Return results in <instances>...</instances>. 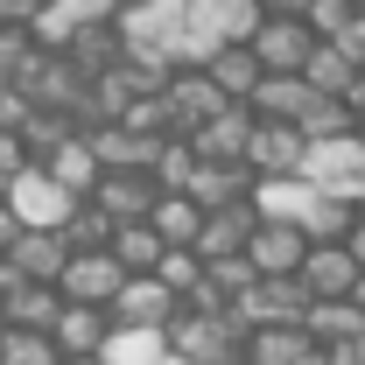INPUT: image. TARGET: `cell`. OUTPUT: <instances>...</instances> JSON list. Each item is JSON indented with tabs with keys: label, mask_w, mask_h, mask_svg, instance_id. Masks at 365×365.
<instances>
[{
	"label": "cell",
	"mask_w": 365,
	"mask_h": 365,
	"mask_svg": "<svg viewBox=\"0 0 365 365\" xmlns=\"http://www.w3.org/2000/svg\"><path fill=\"white\" fill-rule=\"evenodd\" d=\"M239 337H246V323L232 317V309H190L176 302V317L162 323V344H169V359H197V365H239Z\"/></svg>",
	"instance_id": "cell-1"
},
{
	"label": "cell",
	"mask_w": 365,
	"mask_h": 365,
	"mask_svg": "<svg viewBox=\"0 0 365 365\" xmlns=\"http://www.w3.org/2000/svg\"><path fill=\"white\" fill-rule=\"evenodd\" d=\"M0 197H7V211H14V225H21V232H63V218L78 211V197L49 176L43 162H29V169L7 182Z\"/></svg>",
	"instance_id": "cell-2"
},
{
	"label": "cell",
	"mask_w": 365,
	"mask_h": 365,
	"mask_svg": "<svg viewBox=\"0 0 365 365\" xmlns=\"http://www.w3.org/2000/svg\"><path fill=\"white\" fill-rule=\"evenodd\" d=\"M85 71L63 56V49H36L29 56V71H21V91H29V106H43V113H85Z\"/></svg>",
	"instance_id": "cell-3"
},
{
	"label": "cell",
	"mask_w": 365,
	"mask_h": 365,
	"mask_svg": "<svg viewBox=\"0 0 365 365\" xmlns=\"http://www.w3.org/2000/svg\"><path fill=\"white\" fill-rule=\"evenodd\" d=\"M120 288H127V267L113 260V246H98V253H71L63 274H56V295H63V302H91V309H113Z\"/></svg>",
	"instance_id": "cell-4"
},
{
	"label": "cell",
	"mask_w": 365,
	"mask_h": 365,
	"mask_svg": "<svg viewBox=\"0 0 365 365\" xmlns=\"http://www.w3.org/2000/svg\"><path fill=\"white\" fill-rule=\"evenodd\" d=\"M162 106H169V127H176V134H197V127H204L218 106H232V98L204 78V63H176V71L162 78Z\"/></svg>",
	"instance_id": "cell-5"
},
{
	"label": "cell",
	"mask_w": 365,
	"mask_h": 365,
	"mask_svg": "<svg viewBox=\"0 0 365 365\" xmlns=\"http://www.w3.org/2000/svg\"><path fill=\"white\" fill-rule=\"evenodd\" d=\"M302 155H309V140L295 120H253V134H246V169L253 176H302Z\"/></svg>",
	"instance_id": "cell-6"
},
{
	"label": "cell",
	"mask_w": 365,
	"mask_h": 365,
	"mask_svg": "<svg viewBox=\"0 0 365 365\" xmlns=\"http://www.w3.org/2000/svg\"><path fill=\"white\" fill-rule=\"evenodd\" d=\"M246 43H253V56H260V71H302L323 36L302 21V14H260V29H253Z\"/></svg>",
	"instance_id": "cell-7"
},
{
	"label": "cell",
	"mask_w": 365,
	"mask_h": 365,
	"mask_svg": "<svg viewBox=\"0 0 365 365\" xmlns=\"http://www.w3.org/2000/svg\"><path fill=\"white\" fill-rule=\"evenodd\" d=\"M302 176L317 182V190H359L365 182V140L359 134H330V140H309V155H302Z\"/></svg>",
	"instance_id": "cell-8"
},
{
	"label": "cell",
	"mask_w": 365,
	"mask_h": 365,
	"mask_svg": "<svg viewBox=\"0 0 365 365\" xmlns=\"http://www.w3.org/2000/svg\"><path fill=\"white\" fill-rule=\"evenodd\" d=\"M302 309H309V295H302L295 274H260V281L232 302V317L246 323V330H253V323H302Z\"/></svg>",
	"instance_id": "cell-9"
},
{
	"label": "cell",
	"mask_w": 365,
	"mask_h": 365,
	"mask_svg": "<svg viewBox=\"0 0 365 365\" xmlns=\"http://www.w3.org/2000/svg\"><path fill=\"white\" fill-rule=\"evenodd\" d=\"M302 295L309 302H337V295H351V281H359V260L344 253V239H309V253H302Z\"/></svg>",
	"instance_id": "cell-10"
},
{
	"label": "cell",
	"mask_w": 365,
	"mask_h": 365,
	"mask_svg": "<svg viewBox=\"0 0 365 365\" xmlns=\"http://www.w3.org/2000/svg\"><path fill=\"white\" fill-rule=\"evenodd\" d=\"M155 176L148 169H98V182H91V204L113 218V225H134V218H148L155 211Z\"/></svg>",
	"instance_id": "cell-11"
},
{
	"label": "cell",
	"mask_w": 365,
	"mask_h": 365,
	"mask_svg": "<svg viewBox=\"0 0 365 365\" xmlns=\"http://www.w3.org/2000/svg\"><path fill=\"white\" fill-rule=\"evenodd\" d=\"M113 337V309H91V302H63L49 323V344L63 359H98V344Z\"/></svg>",
	"instance_id": "cell-12"
},
{
	"label": "cell",
	"mask_w": 365,
	"mask_h": 365,
	"mask_svg": "<svg viewBox=\"0 0 365 365\" xmlns=\"http://www.w3.org/2000/svg\"><path fill=\"white\" fill-rule=\"evenodd\" d=\"M302 253H309V232H302V225H281V218H260L253 239H246L253 274H295V267H302Z\"/></svg>",
	"instance_id": "cell-13"
},
{
	"label": "cell",
	"mask_w": 365,
	"mask_h": 365,
	"mask_svg": "<svg viewBox=\"0 0 365 365\" xmlns=\"http://www.w3.org/2000/svg\"><path fill=\"white\" fill-rule=\"evenodd\" d=\"M309 351H317V344H309L302 323H253V330L239 337V365H302Z\"/></svg>",
	"instance_id": "cell-14"
},
{
	"label": "cell",
	"mask_w": 365,
	"mask_h": 365,
	"mask_svg": "<svg viewBox=\"0 0 365 365\" xmlns=\"http://www.w3.org/2000/svg\"><path fill=\"white\" fill-rule=\"evenodd\" d=\"M176 288H162L155 274H127V288L113 295V323H140V330H162V323L176 317Z\"/></svg>",
	"instance_id": "cell-15"
},
{
	"label": "cell",
	"mask_w": 365,
	"mask_h": 365,
	"mask_svg": "<svg viewBox=\"0 0 365 365\" xmlns=\"http://www.w3.org/2000/svg\"><path fill=\"white\" fill-rule=\"evenodd\" d=\"M85 140H91V155H98V169H148L155 148L169 134L155 140V134H134L127 120H98V127H85Z\"/></svg>",
	"instance_id": "cell-16"
},
{
	"label": "cell",
	"mask_w": 365,
	"mask_h": 365,
	"mask_svg": "<svg viewBox=\"0 0 365 365\" xmlns=\"http://www.w3.org/2000/svg\"><path fill=\"white\" fill-rule=\"evenodd\" d=\"M253 218H281V225H302L309 204H317V182L309 176H253Z\"/></svg>",
	"instance_id": "cell-17"
},
{
	"label": "cell",
	"mask_w": 365,
	"mask_h": 365,
	"mask_svg": "<svg viewBox=\"0 0 365 365\" xmlns=\"http://www.w3.org/2000/svg\"><path fill=\"white\" fill-rule=\"evenodd\" d=\"M204 211H218V204H246L253 197V169L246 162H211V155H197V169H190V182H182Z\"/></svg>",
	"instance_id": "cell-18"
},
{
	"label": "cell",
	"mask_w": 365,
	"mask_h": 365,
	"mask_svg": "<svg viewBox=\"0 0 365 365\" xmlns=\"http://www.w3.org/2000/svg\"><path fill=\"white\" fill-rule=\"evenodd\" d=\"M246 134H253V106H246V98H232V106H218V113L190 134V148H197V155H211V162H239V155H246Z\"/></svg>",
	"instance_id": "cell-19"
},
{
	"label": "cell",
	"mask_w": 365,
	"mask_h": 365,
	"mask_svg": "<svg viewBox=\"0 0 365 365\" xmlns=\"http://www.w3.org/2000/svg\"><path fill=\"white\" fill-rule=\"evenodd\" d=\"M253 204H218V211H204V225H197V253L204 260H232V253H246V239H253Z\"/></svg>",
	"instance_id": "cell-20"
},
{
	"label": "cell",
	"mask_w": 365,
	"mask_h": 365,
	"mask_svg": "<svg viewBox=\"0 0 365 365\" xmlns=\"http://www.w3.org/2000/svg\"><path fill=\"white\" fill-rule=\"evenodd\" d=\"M246 106H253V120H295L309 106V78L302 71H260V85L246 91Z\"/></svg>",
	"instance_id": "cell-21"
},
{
	"label": "cell",
	"mask_w": 365,
	"mask_h": 365,
	"mask_svg": "<svg viewBox=\"0 0 365 365\" xmlns=\"http://www.w3.org/2000/svg\"><path fill=\"white\" fill-rule=\"evenodd\" d=\"M63 56H71L85 78L113 71V63L127 56V43H120V21H85V29H71V36H63Z\"/></svg>",
	"instance_id": "cell-22"
},
{
	"label": "cell",
	"mask_w": 365,
	"mask_h": 365,
	"mask_svg": "<svg viewBox=\"0 0 365 365\" xmlns=\"http://www.w3.org/2000/svg\"><path fill=\"white\" fill-rule=\"evenodd\" d=\"M56 309H63L56 281H21V288H7V295H0L7 330H49V323H56Z\"/></svg>",
	"instance_id": "cell-23"
},
{
	"label": "cell",
	"mask_w": 365,
	"mask_h": 365,
	"mask_svg": "<svg viewBox=\"0 0 365 365\" xmlns=\"http://www.w3.org/2000/svg\"><path fill=\"white\" fill-rule=\"evenodd\" d=\"M43 169H49V176H56V182H63L71 197H91V182H98V155H91L85 127H78V134H63V140H56V148H49V155H43Z\"/></svg>",
	"instance_id": "cell-24"
},
{
	"label": "cell",
	"mask_w": 365,
	"mask_h": 365,
	"mask_svg": "<svg viewBox=\"0 0 365 365\" xmlns=\"http://www.w3.org/2000/svg\"><path fill=\"white\" fill-rule=\"evenodd\" d=\"M7 260L21 267V281H56L63 260H71V246H63V232H14Z\"/></svg>",
	"instance_id": "cell-25"
},
{
	"label": "cell",
	"mask_w": 365,
	"mask_h": 365,
	"mask_svg": "<svg viewBox=\"0 0 365 365\" xmlns=\"http://www.w3.org/2000/svg\"><path fill=\"white\" fill-rule=\"evenodd\" d=\"M204 78L225 91V98H246V91L260 85V56H253V43H218L211 56H204Z\"/></svg>",
	"instance_id": "cell-26"
},
{
	"label": "cell",
	"mask_w": 365,
	"mask_h": 365,
	"mask_svg": "<svg viewBox=\"0 0 365 365\" xmlns=\"http://www.w3.org/2000/svg\"><path fill=\"white\" fill-rule=\"evenodd\" d=\"M148 225L162 232V246H197L204 204H197L190 190H162V197H155V211H148Z\"/></svg>",
	"instance_id": "cell-27"
},
{
	"label": "cell",
	"mask_w": 365,
	"mask_h": 365,
	"mask_svg": "<svg viewBox=\"0 0 365 365\" xmlns=\"http://www.w3.org/2000/svg\"><path fill=\"white\" fill-rule=\"evenodd\" d=\"M98 359H106V365H162V359H169V344H162V330L113 323V337L98 344Z\"/></svg>",
	"instance_id": "cell-28"
},
{
	"label": "cell",
	"mask_w": 365,
	"mask_h": 365,
	"mask_svg": "<svg viewBox=\"0 0 365 365\" xmlns=\"http://www.w3.org/2000/svg\"><path fill=\"white\" fill-rule=\"evenodd\" d=\"M302 330H309V344H317V351H330V344L359 337V330H365V317L351 309V302H344V295H337V302H309V309H302Z\"/></svg>",
	"instance_id": "cell-29"
},
{
	"label": "cell",
	"mask_w": 365,
	"mask_h": 365,
	"mask_svg": "<svg viewBox=\"0 0 365 365\" xmlns=\"http://www.w3.org/2000/svg\"><path fill=\"white\" fill-rule=\"evenodd\" d=\"M302 78H309V91H323V98H344V85L359 78V63L344 56V43H317L309 63H302Z\"/></svg>",
	"instance_id": "cell-30"
},
{
	"label": "cell",
	"mask_w": 365,
	"mask_h": 365,
	"mask_svg": "<svg viewBox=\"0 0 365 365\" xmlns=\"http://www.w3.org/2000/svg\"><path fill=\"white\" fill-rule=\"evenodd\" d=\"M113 260H120L127 274H155V260H162V232L148 225V218L113 225Z\"/></svg>",
	"instance_id": "cell-31"
},
{
	"label": "cell",
	"mask_w": 365,
	"mask_h": 365,
	"mask_svg": "<svg viewBox=\"0 0 365 365\" xmlns=\"http://www.w3.org/2000/svg\"><path fill=\"white\" fill-rule=\"evenodd\" d=\"M295 127H302V140H330V134H351L359 120H351V106H344V98H323V91H309V106L295 113Z\"/></svg>",
	"instance_id": "cell-32"
},
{
	"label": "cell",
	"mask_w": 365,
	"mask_h": 365,
	"mask_svg": "<svg viewBox=\"0 0 365 365\" xmlns=\"http://www.w3.org/2000/svg\"><path fill=\"white\" fill-rule=\"evenodd\" d=\"M351 218H359V204H351L344 190H317V204H309L302 232H309V239H344V232H351Z\"/></svg>",
	"instance_id": "cell-33"
},
{
	"label": "cell",
	"mask_w": 365,
	"mask_h": 365,
	"mask_svg": "<svg viewBox=\"0 0 365 365\" xmlns=\"http://www.w3.org/2000/svg\"><path fill=\"white\" fill-rule=\"evenodd\" d=\"M63 246H71V253H98V246H113V218H106L91 197H78V211L63 218Z\"/></svg>",
	"instance_id": "cell-34"
},
{
	"label": "cell",
	"mask_w": 365,
	"mask_h": 365,
	"mask_svg": "<svg viewBox=\"0 0 365 365\" xmlns=\"http://www.w3.org/2000/svg\"><path fill=\"white\" fill-rule=\"evenodd\" d=\"M190 169H197V148H190V134H169L162 148H155V162H148L155 190H182V182H190Z\"/></svg>",
	"instance_id": "cell-35"
},
{
	"label": "cell",
	"mask_w": 365,
	"mask_h": 365,
	"mask_svg": "<svg viewBox=\"0 0 365 365\" xmlns=\"http://www.w3.org/2000/svg\"><path fill=\"white\" fill-rule=\"evenodd\" d=\"M155 281H162V288H176V295H190V288L204 281V253H197V246H162Z\"/></svg>",
	"instance_id": "cell-36"
},
{
	"label": "cell",
	"mask_w": 365,
	"mask_h": 365,
	"mask_svg": "<svg viewBox=\"0 0 365 365\" xmlns=\"http://www.w3.org/2000/svg\"><path fill=\"white\" fill-rule=\"evenodd\" d=\"M0 365H63V351L49 344V330H7L0 337Z\"/></svg>",
	"instance_id": "cell-37"
},
{
	"label": "cell",
	"mask_w": 365,
	"mask_h": 365,
	"mask_svg": "<svg viewBox=\"0 0 365 365\" xmlns=\"http://www.w3.org/2000/svg\"><path fill=\"white\" fill-rule=\"evenodd\" d=\"M63 134H78V120H71V113H43V106H36V113L21 120V140H29V155H36V162H43Z\"/></svg>",
	"instance_id": "cell-38"
},
{
	"label": "cell",
	"mask_w": 365,
	"mask_h": 365,
	"mask_svg": "<svg viewBox=\"0 0 365 365\" xmlns=\"http://www.w3.org/2000/svg\"><path fill=\"white\" fill-rule=\"evenodd\" d=\"M204 281H211L225 302H239V295H246L260 274H253V260H246V253H232V260H204Z\"/></svg>",
	"instance_id": "cell-39"
},
{
	"label": "cell",
	"mask_w": 365,
	"mask_h": 365,
	"mask_svg": "<svg viewBox=\"0 0 365 365\" xmlns=\"http://www.w3.org/2000/svg\"><path fill=\"white\" fill-rule=\"evenodd\" d=\"M351 14H359V0H309V7H302V21L317 29L323 43H337V36L351 29Z\"/></svg>",
	"instance_id": "cell-40"
},
{
	"label": "cell",
	"mask_w": 365,
	"mask_h": 365,
	"mask_svg": "<svg viewBox=\"0 0 365 365\" xmlns=\"http://www.w3.org/2000/svg\"><path fill=\"white\" fill-rule=\"evenodd\" d=\"M36 36L29 29H0V85H21V71H29V56H36Z\"/></svg>",
	"instance_id": "cell-41"
},
{
	"label": "cell",
	"mask_w": 365,
	"mask_h": 365,
	"mask_svg": "<svg viewBox=\"0 0 365 365\" xmlns=\"http://www.w3.org/2000/svg\"><path fill=\"white\" fill-rule=\"evenodd\" d=\"M36 106H29V91L21 85H0V134H21V120H29Z\"/></svg>",
	"instance_id": "cell-42"
},
{
	"label": "cell",
	"mask_w": 365,
	"mask_h": 365,
	"mask_svg": "<svg viewBox=\"0 0 365 365\" xmlns=\"http://www.w3.org/2000/svg\"><path fill=\"white\" fill-rule=\"evenodd\" d=\"M43 14V0H0V29H29Z\"/></svg>",
	"instance_id": "cell-43"
},
{
	"label": "cell",
	"mask_w": 365,
	"mask_h": 365,
	"mask_svg": "<svg viewBox=\"0 0 365 365\" xmlns=\"http://www.w3.org/2000/svg\"><path fill=\"white\" fill-rule=\"evenodd\" d=\"M337 43H344V56H351V63H359V71H365V7H359V14H351V29H344Z\"/></svg>",
	"instance_id": "cell-44"
},
{
	"label": "cell",
	"mask_w": 365,
	"mask_h": 365,
	"mask_svg": "<svg viewBox=\"0 0 365 365\" xmlns=\"http://www.w3.org/2000/svg\"><path fill=\"white\" fill-rule=\"evenodd\" d=\"M330 365H365V330L344 337V344H330Z\"/></svg>",
	"instance_id": "cell-45"
},
{
	"label": "cell",
	"mask_w": 365,
	"mask_h": 365,
	"mask_svg": "<svg viewBox=\"0 0 365 365\" xmlns=\"http://www.w3.org/2000/svg\"><path fill=\"white\" fill-rule=\"evenodd\" d=\"M344 253H351V260H359V267H365V211H359V218H351V232H344Z\"/></svg>",
	"instance_id": "cell-46"
},
{
	"label": "cell",
	"mask_w": 365,
	"mask_h": 365,
	"mask_svg": "<svg viewBox=\"0 0 365 365\" xmlns=\"http://www.w3.org/2000/svg\"><path fill=\"white\" fill-rule=\"evenodd\" d=\"M344 106H351V120H365V71L351 78V85H344Z\"/></svg>",
	"instance_id": "cell-47"
},
{
	"label": "cell",
	"mask_w": 365,
	"mask_h": 365,
	"mask_svg": "<svg viewBox=\"0 0 365 365\" xmlns=\"http://www.w3.org/2000/svg\"><path fill=\"white\" fill-rule=\"evenodd\" d=\"M14 232H21V225H14V211H7V197H0V253L14 246Z\"/></svg>",
	"instance_id": "cell-48"
},
{
	"label": "cell",
	"mask_w": 365,
	"mask_h": 365,
	"mask_svg": "<svg viewBox=\"0 0 365 365\" xmlns=\"http://www.w3.org/2000/svg\"><path fill=\"white\" fill-rule=\"evenodd\" d=\"M309 0H260V14H302Z\"/></svg>",
	"instance_id": "cell-49"
},
{
	"label": "cell",
	"mask_w": 365,
	"mask_h": 365,
	"mask_svg": "<svg viewBox=\"0 0 365 365\" xmlns=\"http://www.w3.org/2000/svg\"><path fill=\"white\" fill-rule=\"evenodd\" d=\"M344 302H351V309L365 317V267H359V281H351V295H344Z\"/></svg>",
	"instance_id": "cell-50"
},
{
	"label": "cell",
	"mask_w": 365,
	"mask_h": 365,
	"mask_svg": "<svg viewBox=\"0 0 365 365\" xmlns=\"http://www.w3.org/2000/svg\"><path fill=\"white\" fill-rule=\"evenodd\" d=\"M302 365H330V351H309V359H302Z\"/></svg>",
	"instance_id": "cell-51"
},
{
	"label": "cell",
	"mask_w": 365,
	"mask_h": 365,
	"mask_svg": "<svg viewBox=\"0 0 365 365\" xmlns=\"http://www.w3.org/2000/svg\"><path fill=\"white\" fill-rule=\"evenodd\" d=\"M63 365H106V359H63Z\"/></svg>",
	"instance_id": "cell-52"
},
{
	"label": "cell",
	"mask_w": 365,
	"mask_h": 365,
	"mask_svg": "<svg viewBox=\"0 0 365 365\" xmlns=\"http://www.w3.org/2000/svg\"><path fill=\"white\" fill-rule=\"evenodd\" d=\"M162 365H197V359H162Z\"/></svg>",
	"instance_id": "cell-53"
},
{
	"label": "cell",
	"mask_w": 365,
	"mask_h": 365,
	"mask_svg": "<svg viewBox=\"0 0 365 365\" xmlns=\"http://www.w3.org/2000/svg\"><path fill=\"white\" fill-rule=\"evenodd\" d=\"M0 337H7V317H0Z\"/></svg>",
	"instance_id": "cell-54"
},
{
	"label": "cell",
	"mask_w": 365,
	"mask_h": 365,
	"mask_svg": "<svg viewBox=\"0 0 365 365\" xmlns=\"http://www.w3.org/2000/svg\"><path fill=\"white\" fill-rule=\"evenodd\" d=\"M359 7H365V0H359Z\"/></svg>",
	"instance_id": "cell-55"
}]
</instances>
